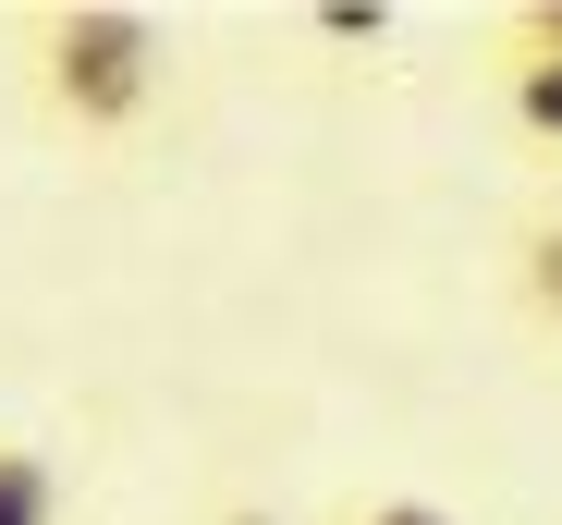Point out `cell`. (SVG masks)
<instances>
[{
    "label": "cell",
    "mask_w": 562,
    "mask_h": 525,
    "mask_svg": "<svg viewBox=\"0 0 562 525\" xmlns=\"http://www.w3.org/2000/svg\"><path fill=\"white\" fill-rule=\"evenodd\" d=\"M25 99L49 135L74 147H135L159 123V85H171V37L135 13V0H49L25 13Z\"/></svg>",
    "instance_id": "1"
},
{
    "label": "cell",
    "mask_w": 562,
    "mask_h": 525,
    "mask_svg": "<svg viewBox=\"0 0 562 525\" xmlns=\"http://www.w3.org/2000/svg\"><path fill=\"white\" fill-rule=\"evenodd\" d=\"M318 37H342V49H380V37H392V0H318Z\"/></svg>",
    "instance_id": "6"
},
{
    "label": "cell",
    "mask_w": 562,
    "mask_h": 525,
    "mask_svg": "<svg viewBox=\"0 0 562 525\" xmlns=\"http://www.w3.org/2000/svg\"><path fill=\"white\" fill-rule=\"evenodd\" d=\"M209 525H281V513H269V501H221Z\"/></svg>",
    "instance_id": "8"
},
{
    "label": "cell",
    "mask_w": 562,
    "mask_h": 525,
    "mask_svg": "<svg viewBox=\"0 0 562 525\" xmlns=\"http://www.w3.org/2000/svg\"><path fill=\"white\" fill-rule=\"evenodd\" d=\"M318 525H464V513L428 501V489H355V501H330Z\"/></svg>",
    "instance_id": "5"
},
{
    "label": "cell",
    "mask_w": 562,
    "mask_h": 525,
    "mask_svg": "<svg viewBox=\"0 0 562 525\" xmlns=\"http://www.w3.org/2000/svg\"><path fill=\"white\" fill-rule=\"evenodd\" d=\"M0 525H74V477L25 427H0Z\"/></svg>",
    "instance_id": "3"
},
{
    "label": "cell",
    "mask_w": 562,
    "mask_h": 525,
    "mask_svg": "<svg viewBox=\"0 0 562 525\" xmlns=\"http://www.w3.org/2000/svg\"><path fill=\"white\" fill-rule=\"evenodd\" d=\"M502 49H526V61H562V0H526V13H502Z\"/></svg>",
    "instance_id": "7"
},
{
    "label": "cell",
    "mask_w": 562,
    "mask_h": 525,
    "mask_svg": "<svg viewBox=\"0 0 562 525\" xmlns=\"http://www.w3.org/2000/svg\"><path fill=\"white\" fill-rule=\"evenodd\" d=\"M502 294H514L526 330L562 342V196H538V208L514 220V244H502Z\"/></svg>",
    "instance_id": "2"
},
{
    "label": "cell",
    "mask_w": 562,
    "mask_h": 525,
    "mask_svg": "<svg viewBox=\"0 0 562 525\" xmlns=\"http://www.w3.org/2000/svg\"><path fill=\"white\" fill-rule=\"evenodd\" d=\"M502 123H514L538 159H562V61H526V49H502Z\"/></svg>",
    "instance_id": "4"
}]
</instances>
